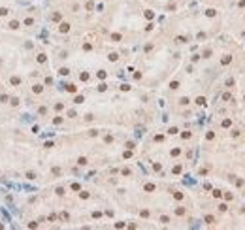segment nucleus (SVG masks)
Listing matches in <instances>:
<instances>
[{
    "mask_svg": "<svg viewBox=\"0 0 245 230\" xmlns=\"http://www.w3.org/2000/svg\"><path fill=\"white\" fill-rule=\"evenodd\" d=\"M58 30H60V32H68V30H70V25H68V23H60Z\"/></svg>",
    "mask_w": 245,
    "mask_h": 230,
    "instance_id": "f257e3e1",
    "label": "nucleus"
},
{
    "mask_svg": "<svg viewBox=\"0 0 245 230\" xmlns=\"http://www.w3.org/2000/svg\"><path fill=\"white\" fill-rule=\"evenodd\" d=\"M66 91H68V92H76L77 87H76V85H66Z\"/></svg>",
    "mask_w": 245,
    "mask_h": 230,
    "instance_id": "f03ea898",
    "label": "nucleus"
},
{
    "mask_svg": "<svg viewBox=\"0 0 245 230\" xmlns=\"http://www.w3.org/2000/svg\"><path fill=\"white\" fill-rule=\"evenodd\" d=\"M196 104H198V106H204V104H206V98H204V96H198V98H196Z\"/></svg>",
    "mask_w": 245,
    "mask_h": 230,
    "instance_id": "7ed1b4c3",
    "label": "nucleus"
},
{
    "mask_svg": "<svg viewBox=\"0 0 245 230\" xmlns=\"http://www.w3.org/2000/svg\"><path fill=\"white\" fill-rule=\"evenodd\" d=\"M145 191H147V192H149V191H155V185H153V183H147V185H145Z\"/></svg>",
    "mask_w": 245,
    "mask_h": 230,
    "instance_id": "20e7f679",
    "label": "nucleus"
},
{
    "mask_svg": "<svg viewBox=\"0 0 245 230\" xmlns=\"http://www.w3.org/2000/svg\"><path fill=\"white\" fill-rule=\"evenodd\" d=\"M10 28H13V30H15V28H19V23H17V21H11L10 23Z\"/></svg>",
    "mask_w": 245,
    "mask_h": 230,
    "instance_id": "39448f33",
    "label": "nucleus"
},
{
    "mask_svg": "<svg viewBox=\"0 0 245 230\" xmlns=\"http://www.w3.org/2000/svg\"><path fill=\"white\" fill-rule=\"evenodd\" d=\"M230 60H232L230 57H223V60H221V62H223V64H230Z\"/></svg>",
    "mask_w": 245,
    "mask_h": 230,
    "instance_id": "423d86ee",
    "label": "nucleus"
},
{
    "mask_svg": "<svg viewBox=\"0 0 245 230\" xmlns=\"http://www.w3.org/2000/svg\"><path fill=\"white\" fill-rule=\"evenodd\" d=\"M79 77H81V81H87V79H89V74H87V72H83Z\"/></svg>",
    "mask_w": 245,
    "mask_h": 230,
    "instance_id": "0eeeda50",
    "label": "nucleus"
},
{
    "mask_svg": "<svg viewBox=\"0 0 245 230\" xmlns=\"http://www.w3.org/2000/svg\"><path fill=\"white\" fill-rule=\"evenodd\" d=\"M230 125H232V121H230V119H224V121H223V126H226V128H228Z\"/></svg>",
    "mask_w": 245,
    "mask_h": 230,
    "instance_id": "6e6552de",
    "label": "nucleus"
},
{
    "mask_svg": "<svg viewBox=\"0 0 245 230\" xmlns=\"http://www.w3.org/2000/svg\"><path fill=\"white\" fill-rule=\"evenodd\" d=\"M145 17H147V19H153L155 13H153V11H145Z\"/></svg>",
    "mask_w": 245,
    "mask_h": 230,
    "instance_id": "1a4fd4ad",
    "label": "nucleus"
},
{
    "mask_svg": "<svg viewBox=\"0 0 245 230\" xmlns=\"http://www.w3.org/2000/svg\"><path fill=\"white\" fill-rule=\"evenodd\" d=\"M11 83H13V85H19L21 79H19V77H11Z\"/></svg>",
    "mask_w": 245,
    "mask_h": 230,
    "instance_id": "9d476101",
    "label": "nucleus"
},
{
    "mask_svg": "<svg viewBox=\"0 0 245 230\" xmlns=\"http://www.w3.org/2000/svg\"><path fill=\"white\" fill-rule=\"evenodd\" d=\"M111 40H115V42H119V40H121V34H111Z\"/></svg>",
    "mask_w": 245,
    "mask_h": 230,
    "instance_id": "9b49d317",
    "label": "nucleus"
},
{
    "mask_svg": "<svg viewBox=\"0 0 245 230\" xmlns=\"http://www.w3.org/2000/svg\"><path fill=\"white\" fill-rule=\"evenodd\" d=\"M175 213H177V215H185V209H183V208H177V209H175Z\"/></svg>",
    "mask_w": 245,
    "mask_h": 230,
    "instance_id": "f8f14e48",
    "label": "nucleus"
},
{
    "mask_svg": "<svg viewBox=\"0 0 245 230\" xmlns=\"http://www.w3.org/2000/svg\"><path fill=\"white\" fill-rule=\"evenodd\" d=\"M206 15H207V17H213V15H215V10H207V11H206Z\"/></svg>",
    "mask_w": 245,
    "mask_h": 230,
    "instance_id": "ddd939ff",
    "label": "nucleus"
},
{
    "mask_svg": "<svg viewBox=\"0 0 245 230\" xmlns=\"http://www.w3.org/2000/svg\"><path fill=\"white\" fill-rule=\"evenodd\" d=\"M38 62H45V55L42 53V55H38Z\"/></svg>",
    "mask_w": 245,
    "mask_h": 230,
    "instance_id": "4468645a",
    "label": "nucleus"
},
{
    "mask_svg": "<svg viewBox=\"0 0 245 230\" xmlns=\"http://www.w3.org/2000/svg\"><path fill=\"white\" fill-rule=\"evenodd\" d=\"M77 162H79V164H81V166H83V164H87V158H85V157H81V158H79Z\"/></svg>",
    "mask_w": 245,
    "mask_h": 230,
    "instance_id": "2eb2a0df",
    "label": "nucleus"
},
{
    "mask_svg": "<svg viewBox=\"0 0 245 230\" xmlns=\"http://www.w3.org/2000/svg\"><path fill=\"white\" fill-rule=\"evenodd\" d=\"M79 189H81V187H79V183H74V185H72V191H79Z\"/></svg>",
    "mask_w": 245,
    "mask_h": 230,
    "instance_id": "dca6fc26",
    "label": "nucleus"
},
{
    "mask_svg": "<svg viewBox=\"0 0 245 230\" xmlns=\"http://www.w3.org/2000/svg\"><path fill=\"white\" fill-rule=\"evenodd\" d=\"M213 196H215V198H221V191H213Z\"/></svg>",
    "mask_w": 245,
    "mask_h": 230,
    "instance_id": "f3484780",
    "label": "nucleus"
},
{
    "mask_svg": "<svg viewBox=\"0 0 245 230\" xmlns=\"http://www.w3.org/2000/svg\"><path fill=\"white\" fill-rule=\"evenodd\" d=\"M53 21H60V13H55L53 15Z\"/></svg>",
    "mask_w": 245,
    "mask_h": 230,
    "instance_id": "a211bd4d",
    "label": "nucleus"
},
{
    "mask_svg": "<svg viewBox=\"0 0 245 230\" xmlns=\"http://www.w3.org/2000/svg\"><path fill=\"white\" fill-rule=\"evenodd\" d=\"M0 15H8V10L6 8H0Z\"/></svg>",
    "mask_w": 245,
    "mask_h": 230,
    "instance_id": "6ab92c4d",
    "label": "nucleus"
},
{
    "mask_svg": "<svg viewBox=\"0 0 245 230\" xmlns=\"http://www.w3.org/2000/svg\"><path fill=\"white\" fill-rule=\"evenodd\" d=\"M170 87H172V89H177L179 83H177V81H172V85H170Z\"/></svg>",
    "mask_w": 245,
    "mask_h": 230,
    "instance_id": "aec40b11",
    "label": "nucleus"
},
{
    "mask_svg": "<svg viewBox=\"0 0 245 230\" xmlns=\"http://www.w3.org/2000/svg\"><path fill=\"white\" fill-rule=\"evenodd\" d=\"M168 132H170V134H177V128H175V126H172V128H170Z\"/></svg>",
    "mask_w": 245,
    "mask_h": 230,
    "instance_id": "412c9836",
    "label": "nucleus"
},
{
    "mask_svg": "<svg viewBox=\"0 0 245 230\" xmlns=\"http://www.w3.org/2000/svg\"><path fill=\"white\" fill-rule=\"evenodd\" d=\"M230 98H232V96H230L228 92H224V94H223V100H230Z\"/></svg>",
    "mask_w": 245,
    "mask_h": 230,
    "instance_id": "4be33fe9",
    "label": "nucleus"
},
{
    "mask_svg": "<svg viewBox=\"0 0 245 230\" xmlns=\"http://www.w3.org/2000/svg\"><path fill=\"white\" fill-rule=\"evenodd\" d=\"M117 59H119V57L115 55V53H111V55H110V60H117Z\"/></svg>",
    "mask_w": 245,
    "mask_h": 230,
    "instance_id": "5701e85b",
    "label": "nucleus"
},
{
    "mask_svg": "<svg viewBox=\"0 0 245 230\" xmlns=\"http://www.w3.org/2000/svg\"><path fill=\"white\" fill-rule=\"evenodd\" d=\"M83 102V96H76V104H81Z\"/></svg>",
    "mask_w": 245,
    "mask_h": 230,
    "instance_id": "b1692460",
    "label": "nucleus"
},
{
    "mask_svg": "<svg viewBox=\"0 0 245 230\" xmlns=\"http://www.w3.org/2000/svg\"><path fill=\"white\" fill-rule=\"evenodd\" d=\"M239 6H241V8H245V0H241V2H239Z\"/></svg>",
    "mask_w": 245,
    "mask_h": 230,
    "instance_id": "393cba45",
    "label": "nucleus"
}]
</instances>
